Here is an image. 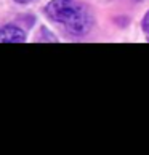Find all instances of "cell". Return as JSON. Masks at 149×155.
<instances>
[{
	"label": "cell",
	"mask_w": 149,
	"mask_h": 155,
	"mask_svg": "<svg viewBox=\"0 0 149 155\" xmlns=\"http://www.w3.org/2000/svg\"><path fill=\"white\" fill-rule=\"evenodd\" d=\"M26 40V34L16 26H3L0 27V42L3 43H19Z\"/></svg>",
	"instance_id": "2"
},
{
	"label": "cell",
	"mask_w": 149,
	"mask_h": 155,
	"mask_svg": "<svg viewBox=\"0 0 149 155\" xmlns=\"http://www.w3.org/2000/svg\"><path fill=\"white\" fill-rule=\"evenodd\" d=\"M48 18L64 26L74 35H83L91 27V16L88 10L76 0H53L47 5Z\"/></svg>",
	"instance_id": "1"
},
{
	"label": "cell",
	"mask_w": 149,
	"mask_h": 155,
	"mask_svg": "<svg viewBox=\"0 0 149 155\" xmlns=\"http://www.w3.org/2000/svg\"><path fill=\"white\" fill-rule=\"evenodd\" d=\"M143 29L149 34V13L144 16V19H143Z\"/></svg>",
	"instance_id": "3"
},
{
	"label": "cell",
	"mask_w": 149,
	"mask_h": 155,
	"mask_svg": "<svg viewBox=\"0 0 149 155\" xmlns=\"http://www.w3.org/2000/svg\"><path fill=\"white\" fill-rule=\"evenodd\" d=\"M15 2H18V3H29L31 0H15Z\"/></svg>",
	"instance_id": "4"
}]
</instances>
